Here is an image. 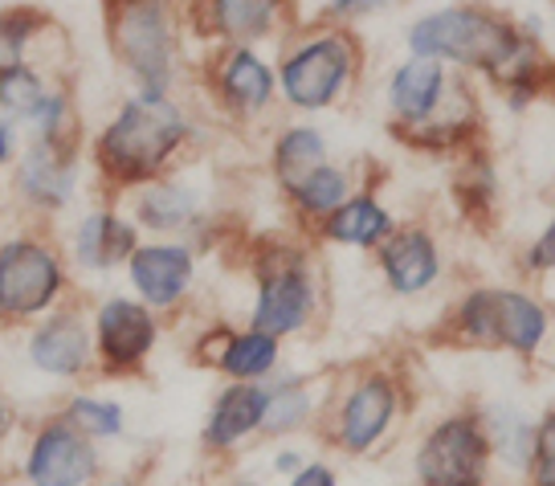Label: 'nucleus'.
Masks as SVG:
<instances>
[{
	"instance_id": "obj_1",
	"label": "nucleus",
	"mask_w": 555,
	"mask_h": 486,
	"mask_svg": "<svg viewBox=\"0 0 555 486\" xmlns=\"http://www.w3.org/2000/svg\"><path fill=\"white\" fill-rule=\"evenodd\" d=\"M404 53L437 57L457 74L486 78L494 90H503L511 111L539 103L552 69L539 37L519 17L482 0H450L416 13L404 29Z\"/></svg>"
},
{
	"instance_id": "obj_2",
	"label": "nucleus",
	"mask_w": 555,
	"mask_h": 486,
	"mask_svg": "<svg viewBox=\"0 0 555 486\" xmlns=\"http://www.w3.org/2000/svg\"><path fill=\"white\" fill-rule=\"evenodd\" d=\"M196 143V119L176 94L131 90L115 115L90 136L87 159L111 196H127L131 189L159 180L180 168V159Z\"/></svg>"
},
{
	"instance_id": "obj_3",
	"label": "nucleus",
	"mask_w": 555,
	"mask_h": 486,
	"mask_svg": "<svg viewBox=\"0 0 555 486\" xmlns=\"http://www.w3.org/2000/svg\"><path fill=\"white\" fill-rule=\"evenodd\" d=\"M278 99L295 115H327L344 106L367 66L364 37L351 25L302 17L278 41Z\"/></svg>"
},
{
	"instance_id": "obj_4",
	"label": "nucleus",
	"mask_w": 555,
	"mask_h": 486,
	"mask_svg": "<svg viewBox=\"0 0 555 486\" xmlns=\"http://www.w3.org/2000/svg\"><path fill=\"white\" fill-rule=\"evenodd\" d=\"M106 46L131 90L176 94L189 69V25L184 4L172 0H103Z\"/></svg>"
},
{
	"instance_id": "obj_5",
	"label": "nucleus",
	"mask_w": 555,
	"mask_h": 486,
	"mask_svg": "<svg viewBox=\"0 0 555 486\" xmlns=\"http://www.w3.org/2000/svg\"><path fill=\"white\" fill-rule=\"evenodd\" d=\"M446 344L482 347V351H511L519 360H539L552 340V311L522 286H469L453 298L446 315Z\"/></svg>"
},
{
	"instance_id": "obj_6",
	"label": "nucleus",
	"mask_w": 555,
	"mask_h": 486,
	"mask_svg": "<svg viewBox=\"0 0 555 486\" xmlns=\"http://www.w3.org/2000/svg\"><path fill=\"white\" fill-rule=\"evenodd\" d=\"M249 270H254L249 328L266 331L282 344L314 328V319L323 311V282L307 245L286 242V238L258 242Z\"/></svg>"
},
{
	"instance_id": "obj_7",
	"label": "nucleus",
	"mask_w": 555,
	"mask_h": 486,
	"mask_svg": "<svg viewBox=\"0 0 555 486\" xmlns=\"http://www.w3.org/2000/svg\"><path fill=\"white\" fill-rule=\"evenodd\" d=\"M404 397H409V388L397 368H351L347 376L331 384L327 409L319 417L323 437L347 458H367L392 437L400 413H404Z\"/></svg>"
},
{
	"instance_id": "obj_8",
	"label": "nucleus",
	"mask_w": 555,
	"mask_h": 486,
	"mask_svg": "<svg viewBox=\"0 0 555 486\" xmlns=\"http://www.w3.org/2000/svg\"><path fill=\"white\" fill-rule=\"evenodd\" d=\"M74 266L66 245H57L46 229H21L0 242V323H34L53 307L69 303Z\"/></svg>"
},
{
	"instance_id": "obj_9",
	"label": "nucleus",
	"mask_w": 555,
	"mask_h": 486,
	"mask_svg": "<svg viewBox=\"0 0 555 486\" xmlns=\"http://www.w3.org/2000/svg\"><path fill=\"white\" fill-rule=\"evenodd\" d=\"M196 69L205 99L229 123H261L282 103L278 66L261 46H208Z\"/></svg>"
},
{
	"instance_id": "obj_10",
	"label": "nucleus",
	"mask_w": 555,
	"mask_h": 486,
	"mask_svg": "<svg viewBox=\"0 0 555 486\" xmlns=\"http://www.w3.org/2000/svg\"><path fill=\"white\" fill-rule=\"evenodd\" d=\"M490 466L494 450L478 409H453L437 417L413 453V474L421 486H486Z\"/></svg>"
},
{
	"instance_id": "obj_11",
	"label": "nucleus",
	"mask_w": 555,
	"mask_h": 486,
	"mask_svg": "<svg viewBox=\"0 0 555 486\" xmlns=\"http://www.w3.org/2000/svg\"><path fill=\"white\" fill-rule=\"evenodd\" d=\"M90 335H94V368L106 381H131L156 356L164 335V315H156L135 295H111L90 303Z\"/></svg>"
},
{
	"instance_id": "obj_12",
	"label": "nucleus",
	"mask_w": 555,
	"mask_h": 486,
	"mask_svg": "<svg viewBox=\"0 0 555 486\" xmlns=\"http://www.w3.org/2000/svg\"><path fill=\"white\" fill-rule=\"evenodd\" d=\"M302 21L298 0H184L189 41L201 46H278Z\"/></svg>"
},
{
	"instance_id": "obj_13",
	"label": "nucleus",
	"mask_w": 555,
	"mask_h": 486,
	"mask_svg": "<svg viewBox=\"0 0 555 486\" xmlns=\"http://www.w3.org/2000/svg\"><path fill=\"white\" fill-rule=\"evenodd\" d=\"M82 152L87 148H57L46 139H25L9 168V192L34 221L62 217L82 189Z\"/></svg>"
},
{
	"instance_id": "obj_14",
	"label": "nucleus",
	"mask_w": 555,
	"mask_h": 486,
	"mask_svg": "<svg viewBox=\"0 0 555 486\" xmlns=\"http://www.w3.org/2000/svg\"><path fill=\"white\" fill-rule=\"evenodd\" d=\"M17 466L25 486H94L103 458L94 437L82 434L69 417L50 413L29 430Z\"/></svg>"
},
{
	"instance_id": "obj_15",
	"label": "nucleus",
	"mask_w": 555,
	"mask_h": 486,
	"mask_svg": "<svg viewBox=\"0 0 555 486\" xmlns=\"http://www.w3.org/2000/svg\"><path fill=\"white\" fill-rule=\"evenodd\" d=\"M25 364L37 376L57 384H82L99 376L94 368V335H90V307L62 303L50 315L25 328Z\"/></svg>"
},
{
	"instance_id": "obj_16",
	"label": "nucleus",
	"mask_w": 555,
	"mask_h": 486,
	"mask_svg": "<svg viewBox=\"0 0 555 486\" xmlns=\"http://www.w3.org/2000/svg\"><path fill=\"white\" fill-rule=\"evenodd\" d=\"M127 286L156 315H176L189 307L201 274V250L184 238H143L122 266Z\"/></svg>"
},
{
	"instance_id": "obj_17",
	"label": "nucleus",
	"mask_w": 555,
	"mask_h": 486,
	"mask_svg": "<svg viewBox=\"0 0 555 486\" xmlns=\"http://www.w3.org/2000/svg\"><path fill=\"white\" fill-rule=\"evenodd\" d=\"M122 208L143 229V238H184L201 250V238L208 229V196L189 176L168 172L159 180H147L122 196Z\"/></svg>"
},
{
	"instance_id": "obj_18",
	"label": "nucleus",
	"mask_w": 555,
	"mask_h": 486,
	"mask_svg": "<svg viewBox=\"0 0 555 486\" xmlns=\"http://www.w3.org/2000/svg\"><path fill=\"white\" fill-rule=\"evenodd\" d=\"M139 242H143V229L131 221V213L122 205H115V201H103V205H90L69 226L66 258L82 274L111 278L127 266V258L135 254Z\"/></svg>"
},
{
	"instance_id": "obj_19",
	"label": "nucleus",
	"mask_w": 555,
	"mask_h": 486,
	"mask_svg": "<svg viewBox=\"0 0 555 486\" xmlns=\"http://www.w3.org/2000/svg\"><path fill=\"white\" fill-rule=\"evenodd\" d=\"M453 82H457V69H450L446 62L404 53L397 66L388 69V82H384V111L392 123V136L425 127L450 103Z\"/></svg>"
},
{
	"instance_id": "obj_20",
	"label": "nucleus",
	"mask_w": 555,
	"mask_h": 486,
	"mask_svg": "<svg viewBox=\"0 0 555 486\" xmlns=\"http://www.w3.org/2000/svg\"><path fill=\"white\" fill-rule=\"evenodd\" d=\"M372 258H376L384 286L397 298L429 295L437 282L446 278V250H441L437 233L425 221H400L392 229V238Z\"/></svg>"
},
{
	"instance_id": "obj_21",
	"label": "nucleus",
	"mask_w": 555,
	"mask_h": 486,
	"mask_svg": "<svg viewBox=\"0 0 555 486\" xmlns=\"http://www.w3.org/2000/svg\"><path fill=\"white\" fill-rule=\"evenodd\" d=\"M196 360L212 372H221L225 381L266 384L282 372V340L249 328V323L245 328L221 323L196 340Z\"/></svg>"
},
{
	"instance_id": "obj_22",
	"label": "nucleus",
	"mask_w": 555,
	"mask_h": 486,
	"mask_svg": "<svg viewBox=\"0 0 555 486\" xmlns=\"http://www.w3.org/2000/svg\"><path fill=\"white\" fill-rule=\"evenodd\" d=\"M17 62L62 74L66 66V29L57 25L50 9L34 0H0V69Z\"/></svg>"
},
{
	"instance_id": "obj_23",
	"label": "nucleus",
	"mask_w": 555,
	"mask_h": 486,
	"mask_svg": "<svg viewBox=\"0 0 555 486\" xmlns=\"http://www.w3.org/2000/svg\"><path fill=\"white\" fill-rule=\"evenodd\" d=\"M397 213L384 205L380 192L360 184V189L347 196L344 205L335 208L331 217H323L319 226L311 229L319 242L327 245H339V250H356V254H376L388 238H392V229H397Z\"/></svg>"
},
{
	"instance_id": "obj_24",
	"label": "nucleus",
	"mask_w": 555,
	"mask_h": 486,
	"mask_svg": "<svg viewBox=\"0 0 555 486\" xmlns=\"http://www.w3.org/2000/svg\"><path fill=\"white\" fill-rule=\"evenodd\" d=\"M261 421H266V384L225 381V388L208 405L201 442L208 453H237L245 442L261 437Z\"/></svg>"
},
{
	"instance_id": "obj_25",
	"label": "nucleus",
	"mask_w": 555,
	"mask_h": 486,
	"mask_svg": "<svg viewBox=\"0 0 555 486\" xmlns=\"http://www.w3.org/2000/svg\"><path fill=\"white\" fill-rule=\"evenodd\" d=\"M335 376H295V372H278L274 381H266V421H261V437H291L311 430L323 417L331 397Z\"/></svg>"
},
{
	"instance_id": "obj_26",
	"label": "nucleus",
	"mask_w": 555,
	"mask_h": 486,
	"mask_svg": "<svg viewBox=\"0 0 555 486\" xmlns=\"http://www.w3.org/2000/svg\"><path fill=\"white\" fill-rule=\"evenodd\" d=\"M331 159V139L319 123L295 119L282 123L270 139V152H266V164H270V176H274L278 192H286L291 184H298L307 172H314L319 164Z\"/></svg>"
},
{
	"instance_id": "obj_27",
	"label": "nucleus",
	"mask_w": 555,
	"mask_h": 486,
	"mask_svg": "<svg viewBox=\"0 0 555 486\" xmlns=\"http://www.w3.org/2000/svg\"><path fill=\"white\" fill-rule=\"evenodd\" d=\"M360 189V176L351 164H339V159H327V164H319L314 172H307L298 184L282 192V201L291 205V213L298 217V226L302 229H314L323 217H331L335 208L344 205L351 192Z\"/></svg>"
},
{
	"instance_id": "obj_28",
	"label": "nucleus",
	"mask_w": 555,
	"mask_h": 486,
	"mask_svg": "<svg viewBox=\"0 0 555 486\" xmlns=\"http://www.w3.org/2000/svg\"><path fill=\"white\" fill-rule=\"evenodd\" d=\"M478 413H482L494 462L527 474L531 458H535V421L522 413V409H515V405H499V400L494 405H478Z\"/></svg>"
},
{
	"instance_id": "obj_29",
	"label": "nucleus",
	"mask_w": 555,
	"mask_h": 486,
	"mask_svg": "<svg viewBox=\"0 0 555 486\" xmlns=\"http://www.w3.org/2000/svg\"><path fill=\"white\" fill-rule=\"evenodd\" d=\"M457 168H453V196H457V208L474 217V221H486L494 205H499V172H494V159L482 152V143H474L466 152H457Z\"/></svg>"
},
{
	"instance_id": "obj_30",
	"label": "nucleus",
	"mask_w": 555,
	"mask_h": 486,
	"mask_svg": "<svg viewBox=\"0 0 555 486\" xmlns=\"http://www.w3.org/2000/svg\"><path fill=\"white\" fill-rule=\"evenodd\" d=\"M21 131H25V139H46L57 148H82V115H78V99H74L66 78H57L46 90V99L37 103V111Z\"/></svg>"
},
{
	"instance_id": "obj_31",
	"label": "nucleus",
	"mask_w": 555,
	"mask_h": 486,
	"mask_svg": "<svg viewBox=\"0 0 555 486\" xmlns=\"http://www.w3.org/2000/svg\"><path fill=\"white\" fill-rule=\"evenodd\" d=\"M57 78H62V74L37 66V62L4 66L0 69V115L9 123H17V127H25L29 115L37 111V103L46 99V90H50ZM21 136H25V131H21Z\"/></svg>"
},
{
	"instance_id": "obj_32",
	"label": "nucleus",
	"mask_w": 555,
	"mask_h": 486,
	"mask_svg": "<svg viewBox=\"0 0 555 486\" xmlns=\"http://www.w3.org/2000/svg\"><path fill=\"white\" fill-rule=\"evenodd\" d=\"M57 413L69 417L78 430L94 442H119L127 434V409H122L115 397H103V393H87V388H74Z\"/></svg>"
},
{
	"instance_id": "obj_33",
	"label": "nucleus",
	"mask_w": 555,
	"mask_h": 486,
	"mask_svg": "<svg viewBox=\"0 0 555 486\" xmlns=\"http://www.w3.org/2000/svg\"><path fill=\"white\" fill-rule=\"evenodd\" d=\"M527 483L555 486V409H547L535 421V458L527 466Z\"/></svg>"
},
{
	"instance_id": "obj_34",
	"label": "nucleus",
	"mask_w": 555,
	"mask_h": 486,
	"mask_svg": "<svg viewBox=\"0 0 555 486\" xmlns=\"http://www.w3.org/2000/svg\"><path fill=\"white\" fill-rule=\"evenodd\" d=\"M400 0H323V9L314 13V17L323 21H335V25H360V21H372L388 13V9H397Z\"/></svg>"
},
{
	"instance_id": "obj_35",
	"label": "nucleus",
	"mask_w": 555,
	"mask_h": 486,
	"mask_svg": "<svg viewBox=\"0 0 555 486\" xmlns=\"http://www.w3.org/2000/svg\"><path fill=\"white\" fill-rule=\"evenodd\" d=\"M522 270L527 274H555V226L539 229L535 238L522 245Z\"/></svg>"
},
{
	"instance_id": "obj_36",
	"label": "nucleus",
	"mask_w": 555,
	"mask_h": 486,
	"mask_svg": "<svg viewBox=\"0 0 555 486\" xmlns=\"http://www.w3.org/2000/svg\"><path fill=\"white\" fill-rule=\"evenodd\" d=\"M286 486H339V478H335V470L327 466V462H302V466L291 474V483Z\"/></svg>"
},
{
	"instance_id": "obj_37",
	"label": "nucleus",
	"mask_w": 555,
	"mask_h": 486,
	"mask_svg": "<svg viewBox=\"0 0 555 486\" xmlns=\"http://www.w3.org/2000/svg\"><path fill=\"white\" fill-rule=\"evenodd\" d=\"M21 143H25L21 127L0 115V176L13 168V159H17V152H21Z\"/></svg>"
},
{
	"instance_id": "obj_38",
	"label": "nucleus",
	"mask_w": 555,
	"mask_h": 486,
	"mask_svg": "<svg viewBox=\"0 0 555 486\" xmlns=\"http://www.w3.org/2000/svg\"><path fill=\"white\" fill-rule=\"evenodd\" d=\"M302 462H307V458H302L298 450H282V453H278L274 470H278V474H295V470L302 466Z\"/></svg>"
},
{
	"instance_id": "obj_39",
	"label": "nucleus",
	"mask_w": 555,
	"mask_h": 486,
	"mask_svg": "<svg viewBox=\"0 0 555 486\" xmlns=\"http://www.w3.org/2000/svg\"><path fill=\"white\" fill-rule=\"evenodd\" d=\"M13 434V409H9V400H4V393H0V442Z\"/></svg>"
},
{
	"instance_id": "obj_40",
	"label": "nucleus",
	"mask_w": 555,
	"mask_h": 486,
	"mask_svg": "<svg viewBox=\"0 0 555 486\" xmlns=\"http://www.w3.org/2000/svg\"><path fill=\"white\" fill-rule=\"evenodd\" d=\"M94 486H139L135 478H99Z\"/></svg>"
},
{
	"instance_id": "obj_41",
	"label": "nucleus",
	"mask_w": 555,
	"mask_h": 486,
	"mask_svg": "<svg viewBox=\"0 0 555 486\" xmlns=\"http://www.w3.org/2000/svg\"><path fill=\"white\" fill-rule=\"evenodd\" d=\"M225 486H258V483H245V478H242V483H225Z\"/></svg>"
},
{
	"instance_id": "obj_42",
	"label": "nucleus",
	"mask_w": 555,
	"mask_h": 486,
	"mask_svg": "<svg viewBox=\"0 0 555 486\" xmlns=\"http://www.w3.org/2000/svg\"><path fill=\"white\" fill-rule=\"evenodd\" d=\"M552 226H555V217H552Z\"/></svg>"
}]
</instances>
